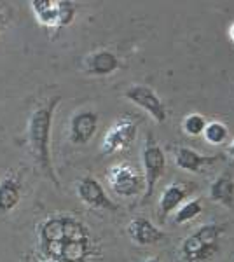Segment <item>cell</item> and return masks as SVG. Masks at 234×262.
<instances>
[{
  "label": "cell",
  "mask_w": 234,
  "mask_h": 262,
  "mask_svg": "<svg viewBox=\"0 0 234 262\" xmlns=\"http://www.w3.org/2000/svg\"><path fill=\"white\" fill-rule=\"evenodd\" d=\"M143 180H145V194H143V201H147L154 192L156 184L159 182L161 177L166 171V156L164 150L159 143L156 142L154 135L147 133L145 143H143Z\"/></svg>",
  "instance_id": "obj_4"
},
{
  "label": "cell",
  "mask_w": 234,
  "mask_h": 262,
  "mask_svg": "<svg viewBox=\"0 0 234 262\" xmlns=\"http://www.w3.org/2000/svg\"><path fill=\"white\" fill-rule=\"evenodd\" d=\"M201 212H203L201 198H193V200H189L187 203H182V205L175 210L173 221H175V224H178V226H182V224L194 221Z\"/></svg>",
  "instance_id": "obj_17"
},
{
  "label": "cell",
  "mask_w": 234,
  "mask_h": 262,
  "mask_svg": "<svg viewBox=\"0 0 234 262\" xmlns=\"http://www.w3.org/2000/svg\"><path fill=\"white\" fill-rule=\"evenodd\" d=\"M84 63H86L88 74L98 75V77L110 75L119 69V58L112 51H107V49H101V51H96V53L89 54Z\"/></svg>",
  "instance_id": "obj_13"
},
{
  "label": "cell",
  "mask_w": 234,
  "mask_h": 262,
  "mask_svg": "<svg viewBox=\"0 0 234 262\" xmlns=\"http://www.w3.org/2000/svg\"><path fill=\"white\" fill-rule=\"evenodd\" d=\"M37 234L46 259L89 262L96 253L88 226L72 215H51L39 224Z\"/></svg>",
  "instance_id": "obj_1"
},
{
  "label": "cell",
  "mask_w": 234,
  "mask_h": 262,
  "mask_svg": "<svg viewBox=\"0 0 234 262\" xmlns=\"http://www.w3.org/2000/svg\"><path fill=\"white\" fill-rule=\"evenodd\" d=\"M227 35H229V39L232 40V44H234V21H232V25H231V27H229Z\"/></svg>",
  "instance_id": "obj_22"
},
{
  "label": "cell",
  "mask_w": 234,
  "mask_h": 262,
  "mask_svg": "<svg viewBox=\"0 0 234 262\" xmlns=\"http://www.w3.org/2000/svg\"><path fill=\"white\" fill-rule=\"evenodd\" d=\"M227 226L224 224H205L193 234L182 239L178 255L182 262H211L220 252V238Z\"/></svg>",
  "instance_id": "obj_3"
},
{
  "label": "cell",
  "mask_w": 234,
  "mask_h": 262,
  "mask_svg": "<svg viewBox=\"0 0 234 262\" xmlns=\"http://www.w3.org/2000/svg\"><path fill=\"white\" fill-rule=\"evenodd\" d=\"M138 122L133 121L131 117H122L117 122L107 129L103 140H101V152L107 156L117 154L133 145L135 138H137Z\"/></svg>",
  "instance_id": "obj_6"
},
{
  "label": "cell",
  "mask_w": 234,
  "mask_h": 262,
  "mask_svg": "<svg viewBox=\"0 0 234 262\" xmlns=\"http://www.w3.org/2000/svg\"><path fill=\"white\" fill-rule=\"evenodd\" d=\"M193 185L184 184V182H173V184L166 185V189L161 192L159 198V208H157V215H159V221L164 222L168 215H172L178 206L184 203L189 194L193 192Z\"/></svg>",
  "instance_id": "obj_10"
},
{
  "label": "cell",
  "mask_w": 234,
  "mask_h": 262,
  "mask_svg": "<svg viewBox=\"0 0 234 262\" xmlns=\"http://www.w3.org/2000/svg\"><path fill=\"white\" fill-rule=\"evenodd\" d=\"M215 161H219V158L214 156H203L198 150L190 149V147H177L175 149V164L180 170L196 173L201 168H205L206 164H214Z\"/></svg>",
  "instance_id": "obj_12"
},
{
  "label": "cell",
  "mask_w": 234,
  "mask_h": 262,
  "mask_svg": "<svg viewBox=\"0 0 234 262\" xmlns=\"http://www.w3.org/2000/svg\"><path fill=\"white\" fill-rule=\"evenodd\" d=\"M227 156L231 159H234V138L231 142H229V145H227Z\"/></svg>",
  "instance_id": "obj_21"
},
{
  "label": "cell",
  "mask_w": 234,
  "mask_h": 262,
  "mask_svg": "<svg viewBox=\"0 0 234 262\" xmlns=\"http://www.w3.org/2000/svg\"><path fill=\"white\" fill-rule=\"evenodd\" d=\"M98 129V116L93 111H80L70 119L69 135L70 142L75 145H84L95 137Z\"/></svg>",
  "instance_id": "obj_9"
},
{
  "label": "cell",
  "mask_w": 234,
  "mask_h": 262,
  "mask_svg": "<svg viewBox=\"0 0 234 262\" xmlns=\"http://www.w3.org/2000/svg\"><path fill=\"white\" fill-rule=\"evenodd\" d=\"M227 135H229L227 126L220 121L208 122L205 131H203V137H205V140L210 143V145H222V143L227 140Z\"/></svg>",
  "instance_id": "obj_18"
},
{
  "label": "cell",
  "mask_w": 234,
  "mask_h": 262,
  "mask_svg": "<svg viewBox=\"0 0 234 262\" xmlns=\"http://www.w3.org/2000/svg\"><path fill=\"white\" fill-rule=\"evenodd\" d=\"M143 262H161L157 257H151V259H147V260H143Z\"/></svg>",
  "instance_id": "obj_23"
},
{
  "label": "cell",
  "mask_w": 234,
  "mask_h": 262,
  "mask_svg": "<svg viewBox=\"0 0 234 262\" xmlns=\"http://www.w3.org/2000/svg\"><path fill=\"white\" fill-rule=\"evenodd\" d=\"M59 103V96H53L46 105H40L35 108L28 119V143L32 154L35 156L40 170L44 171L46 177H49L56 185H59L58 177L54 175L53 163H51V126H53V114L56 111Z\"/></svg>",
  "instance_id": "obj_2"
},
{
  "label": "cell",
  "mask_w": 234,
  "mask_h": 262,
  "mask_svg": "<svg viewBox=\"0 0 234 262\" xmlns=\"http://www.w3.org/2000/svg\"><path fill=\"white\" fill-rule=\"evenodd\" d=\"M206 124H208V121L205 116L193 112V114H187L184 117V121H182V129H184V133L189 135V137H199V135H203Z\"/></svg>",
  "instance_id": "obj_19"
},
{
  "label": "cell",
  "mask_w": 234,
  "mask_h": 262,
  "mask_svg": "<svg viewBox=\"0 0 234 262\" xmlns=\"http://www.w3.org/2000/svg\"><path fill=\"white\" fill-rule=\"evenodd\" d=\"M2 21H4V16H2V6H0V30H2Z\"/></svg>",
  "instance_id": "obj_24"
},
{
  "label": "cell",
  "mask_w": 234,
  "mask_h": 262,
  "mask_svg": "<svg viewBox=\"0 0 234 262\" xmlns=\"http://www.w3.org/2000/svg\"><path fill=\"white\" fill-rule=\"evenodd\" d=\"M210 198L211 201L219 203L222 206H227V208H231L234 205V179L231 173H222V175L217 177L211 182Z\"/></svg>",
  "instance_id": "obj_15"
},
{
  "label": "cell",
  "mask_w": 234,
  "mask_h": 262,
  "mask_svg": "<svg viewBox=\"0 0 234 262\" xmlns=\"http://www.w3.org/2000/svg\"><path fill=\"white\" fill-rule=\"evenodd\" d=\"M40 262H56V260H53V259H46V257H44V259H40Z\"/></svg>",
  "instance_id": "obj_25"
},
{
  "label": "cell",
  "mask_w": 234,
  "mask_h": 262,
  "mask_svg": "<svg viewBox=\"0 0 234 262\" xmlns=\"http://www.w3.org/2000/svg\"><path fill=\"white\" fill-rule=\"evenodd\" d=\"M77 196L82 203L98 210H116V205L110 201L101 184L93 177H84L77 184Z\"/></svg>",
  "instance_id": "obj_8"
},
{
  "label": "cell",
  "mask_w": 234,
  "mask_h": 262,
  "mask_svg": "<svg viewBox=\"0 0 234 262\" xmlns=\"http://www.w3.org/2000/svg\"><path fill=\"white\" fill-rule=\"evenodd\" d=\"M75 18V4L69 2V0H58V27L65 28L72 25Z\"/></svg>",
  "instance_id": "obj_20"
},
{
  "label": "cell",
  "mask_w": 234,
  "mask_h": 262,
  "mask_svg": "<svg viewBox=\"0 0 234 262\" xmlns=\"http://www.w3.org/2000/svg\"><path fill=\"white\" fill-rule=\"evenodd\" d=\"M126 231L127 236L131 238V242L142 245V247H151V245H156L161 239H164V232L145 217H135L133 221L127 224Z\"/></svg>",
  "instance_id": "obj_11"
},
{
  "label": "cell",
  "mask_w": 234,
  "mask_h": 262,
  "mask_svg": "<svg viewBox=\"0 0 234 262\" xmlns=\"http://www.w3.org/2000/svg\"><path fill=\"white\" fill-rule=\"evenodd\" d=\"M30 7L42 27H58V0H32Z\"/></svg>",
  "instance_id": "obj_16"
},
{
  "label": "cell",
  "mask_w": 234,
  "mask_h": 262,
  "mask_svg": "<svg viewBox=\"0 0 234 262\" xmlns=\"http://www.w3.org/2000/svg\"><path fill=\"white\" fill-rule=\"evenodd\" d=\"M107 182L110 189L121 198H135L145 189L143 175H140L137 168L124 163L110 166L107 173Z\"/></svg>",
  "instance_id": "obj_5"
},
{
  "label": "cell",
  "mask_w": 234,
  "mask_h": 262,
  "mask_svg": "<svg viewBox=\"0 0 234 262\" xmlns=\"http://www.w3.org/2000/svg\"><path fill=\"white\" fill-rule=\"evenodd\" d=\"M124 96L131 103L143 108L156 122L166 121V116H168V114H166V107H164L163 100L157 96V93L152 90V88L142 86V84H135V86L127 88Z\"/></svg>",
  "instance_id": "obj_7"
},
{
  "label": "cell",
  "mask_w": 234,
  "mask_h": 262,
  "mask_svg": "<svg viewBox=\"0 0 234 262\" xmlns=\"http://www.w3.org/2000/svg\"><path fill=\"white\" fill-rule=\"evenodd\" d=\"M21 198V184L16 173H7L0 180V212L7 213L16 208Z\"/></svg>",
  "instance_id": "obj_14"
}]
</instances>
